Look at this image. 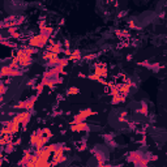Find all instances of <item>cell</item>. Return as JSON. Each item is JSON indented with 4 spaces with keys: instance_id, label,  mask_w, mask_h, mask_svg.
<instances>
[{
    "instance_id": "6da1fadb",
    "label": "cell",
    "mask_w": 167,
    "mask_h": 167,
    "mask_svg": "<svg viewBox=\"0 0 167 167\" xmlns=\"http://www.w3.org/2000/svg\"><path fill=\"white\" fill-rule=\"evenodd\" d=\"M47 40H48V37H47V35L40 34V35H37V37H34V38H31L30 44L31 46H34V47H42V46L46 44Z\"/></svg>"
},
{
    "instance_id": "7a4b0ae2",
    "label": "cell",
    "mask_w": 167,
    "mask_h": 167,
    "mask_svg": "<svg viewBox=\"0 0 167 167\" xmlns=\"http://www.w3.org/2000/svg\"><path fill=\"white\" fill-rule=\"evenodd\" d=\"M72 131H82L86 128V124L84 123H78V124H74V125H72Z\"/></svg>"
}]
</instances>
